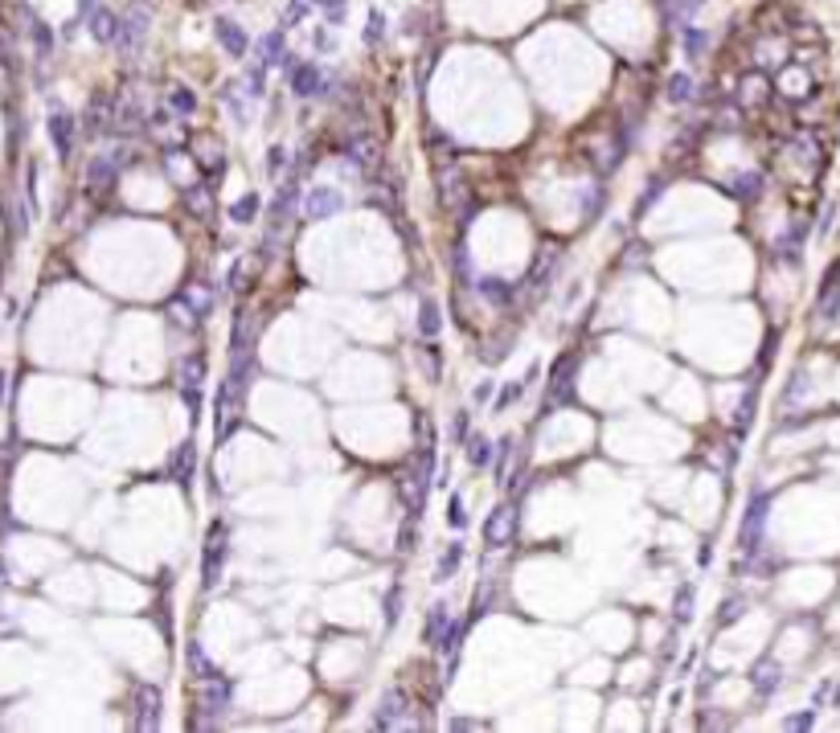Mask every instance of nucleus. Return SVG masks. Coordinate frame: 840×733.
<instances>
[{
  "instance_id": "9b49d317",
  "label": "nucleus",
  "mask_w": 840,
  "mask_h": 733,
  "mask_svg": "<svg viewBox=\"0 0 840 733\" xmlns=\"http://www.w3.org/2000/svg\"><path fill=\"white\" fill-rule=\"evenodd\" d=\"M460 557H463V549H460V545H451V549L443 553V561H439V578H447V570H455V566H460Z\"/></svg>"
},
{
  "instance_id": "20e7f679",
  "label": "nucleus",
  "mask_w": 840,
  "mask_h": 733,
  "mask_svg": "<svg viewBox=\"0 0 840 733\" xmlns=\"http://www.w3.org/2000/svg\"><path fill=\"white\" fill-rule=\"evenodd\" d=\"M217 41L230 49L234 58H242V49H247V37H242V29L234 21H217Z\"/></svg>"
},
{
  "instance_id": "9d476101",
  "label": "nucleus",
  "mask_w": 840,
  "mask_h": 733,
  "mask_svg": "<svg viewBox=\"0 0 840 733\" xmlns=\"http://www.w3.org/2000/svg\"><path fill=\"white\" fill-rule=\"evenodd\" d=\"M435 332H439V308L427 299L422 303V336H435Z\"/></svg>"
},
{
  "instance_id": "ddd939ff",
  "label": "nucleus",
  "mask_w": 840,
  "mask_h": 733,
  "mask_svg": "<svg viewBox=\"0 0 840 733\" xmlns=\"http://www.w3.org/2000/svg\"><path fill=\"white\" fill-rule=\"evenodd\" d=\"M668 86H673V90H668L673 98H689V86H693V82H689V78H673Z\"/></svg>"
},
{
  "instance_id": "1a4fd4ad",
  "label": "nucleus",
  "mask_w": 840,
  "mask_h": 733,
  "mask_svg": "<svg viewBox=\"0 0 840 733\" xmlns=\"http://www.w3.org/2000/svg\"><path fill=\"white\" fill-rule=\"evenodd\" d=\"M254 209H259V197H254V193H247V197H242V201H234L230 217H234V222H247V217H250V213H254Z\"/></svg>"
},
{
  "instance_id": "f8f14e48",
  "label": "nucleus",
  "mask_w": 840,
  "mask_h": 733,
  "mask_svg": "<svg viewBox=\"0 0 840 733\" xmlns=\"http://www.w3.org/2000/svg\"><path fill=\"white\" fill-rule=\"evenodd\" d=\"M447 521L455 524V529H460V524H467V516H463V500H460V496H451V504H447Z\"/></svg>"
},
{
  "instance_id": "f03ea898",
  "label": "nucleus",
  "mask_w": 840,
  "mask_h": 733,
  "mask_svg": "<svg viewBox=\"0 0 840 733\" xmlns=\"http://www.w3.org/2000/svg\"><path fill=\"white\" fill-rule=\"evenodd\" d=\"M512 529H517V516H512V508L504 504V508H496V512H492V521L484 524V537L492 541V545H500V541H509V537H512Z\"/></svg>"
},
{
  "instance_id": "0eeeda50",
  "label": "nucleus",
  "mask_w": 840,
  "mask_h": 733,
  "mask_svg": "<svg viewBox=\"0 0 840 733\" xmlns=\"http://www.w3.org/2000/svg\"><path fill=\"white\" fill-rule=\"evenodd\" d=\"M53 140H58V147H62V152H70V119H66V115H62V111H58V115H53Z\"/></svg>"
},
{
  "instance_id": "4468645a",
  "label": "nucleus",
  "mask_w": 840,
  "mask_h": 733,
  "mask_svg": "<svg viewBox=\"0 0 840 733\" xmlns=\"http://www.w3.org/2000/svg\"><path fill=\"white\" fill-rule=\"evenodd\" d=\"M172 103H177V111H193V95H172Z\"/></svg>"
},
{
  "instance_id": "7ed1b4c3",
  "label": "nucleus",
  "mask_w": 840,
  "mask_h": 733,
  "mask_svg": "<svg viewBox=\"0 0 840 733\" xmlns=\"http://www.w3.org/2000/svg\"><path fill=\"white\" fill-rule=\"evenodd\" d=\"M320 86H324V82H320V70H316V66H299V70H291V90H296V95H304V98L320 95Z\"/></svg>"
},
{
  "instance_id": "423d86ee",
  "label": "nucleus",
  "mask_w": 840,
  "mask_h": 733,
  "mask_svg": "<svg viewBox=\"0 0 840 733\" xmlns=\"http://www.w3.org/2000/svg\"><path fill=\"white\" fill-rule=\"evenodd\" d=\"M467 447H472V451H467V459H472L476 467H484V463H492V442H488V439H479V435H476V439L467 442Z\"/></svg>"
},
{
  "instance_id": "39448f33",
  "label": "nucleus",
  "mask_w": 840,
  "mask_h": 733,
  "mask_svg": "<svg viewBox=\"0 0 840 733\" xmlns=\"http://www.w3.org/2000/svg\"><path fill=\"white\" fill-rule=\"evenodd\" d=\"M90 184H95L99 193H103V189H111V184H115V164H111V160H95V168H90Z\"/></svg>"
},
{
  "instance_id": "2eb2a0df",
  "label": "nucleus",
  "mask_w": 840,
  "mask_h": 733,
  "mask_svg": "<svg viewBox=\"0 0 840 733\" xmlns=\"http://www.w3.org/2000/svg\"><path fill=\"white\" fill-rule=\"evenodd\" d=\"M488 397H492V385H488V381H484V385H479V390H476V402H488Z\"/></svg>"
},
{
  "instance_id": "f257e3e1",
  "label": "nucleus",
  "mask_w": 840,
  "mask_h": 733,
  "mask_svg": "<svg viewBox=\"0 0 840 733\" xmlns=\"http://www.w3.org/2000/svg\"><path fill=\"white\" fill-rule=\"evenodd\" d=\"M222 566H226V533L214 529V533H209V553H205V586H217Z\"/></svg>"
},
{
  "instance_id": "6e6552de",
  "label": "nucleus",
  "mask_w": 840,
  "mask_h": 733,
  "mask_svg": "<svg viewBox=\"0 0 840 733\" xmlns=\"http://www.w3.org/2000/svg\"><path fill=\"white\" fill-rule=\"evenodd\" d=\"M336 205H341V201H336V197H332V193H324V197L316 193L312 201H308V213H312V217H324V213H332V209H336Z\"/></svg>"
}]
</instances>
